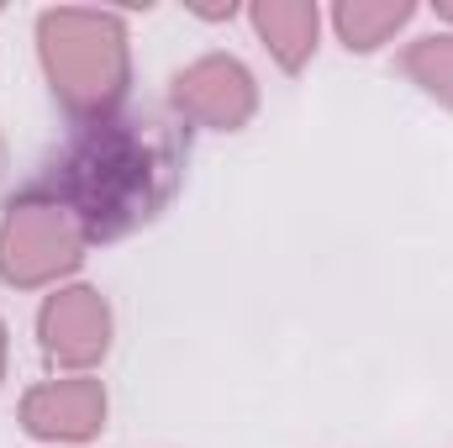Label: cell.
Returning a JSON list of instances; mask_svg holds the SVG:
<instances>
[{
	"instance_id": "obj_1",
	"label": "cell",
	"mask_w": 453,
	"mask_h": 448,
	"mask_svg": "<svg viewBox=\"0 0 453 448\" xmlns=\"http://www.w3.org/2000/svg\"><path fill=\"white\" fill-rule=\"evenodd\" d=\"M174 185V148L148 121H90L53 169V201L69 206L85 237H121L148 222Z\"/></svg>"
},
{
	"instance_id": "obj_2",
	"label": "cell",
	"mask_w": 453,
	"mask_h": 448,
	"mask_svg": "<svg viewBox=\"0 0 453 448\" xmlns=\"http://www.w3.org/2000/svg\"><path fill=\"white\" fill-rule=\"evenodd\" d=\"M42 37V64L53 90L69 101V112L101 116L111 112L127 90V42H121V21L106 11H48L37 21Z\"/></svg>"
},
{
	"instance_id": "obj_3",
	"label": "cell",
	"mask_w": 453,
	"mask_h": 448,
	"mask_svg": "<svg viewBox=\"0 0 453 448\" xmlns=\"http://www.w3.org/2000/svg\"><path fill=\"white\" fill-rule=\"evenodd\" d=\"M85 232L53 196H21L5 206L0 222V280L5 285H48L53 274L74 269Z\"/></svg>"
},
{
	"instance_id": "obj_4",
	"label": "cell",
	"mask_w": 453,
	"mask_h": 448,
	"mask_svg": "<svg viewBox=\"0 0 453 448\" xmlns=\"http://www.w3.org/2000/svg\"><path fill=\"white\" fill-rule=\"evenodd\" d=\"M37 333H42V348L58 359V364H74V369H85V364H96L101 353H106V343H111V312H106V301L96 296V290H58V296H48V306H42V317H37Z\"/></svg>"
},
{
	"instance_id": "obj_5",
	"label": "cell",
	"mask_w": 453,
	"mask_h": 448,
	"mask_svg": "<svg viewBox=\"0 0 453 448\" xmlns=\"http://www.w3.org/2000/svg\"><path fill=\"white\" fill-rule=\"evenodd\" d=\"M174 106L206 127H242L253 116V80L237 58H201L174 74Z\"/></svg>"
},
{
	"instance_id": "obj_6",
	"label": "cell",
	"mask_w": 453,
	"mask_h": 448,
	"mask_svg": "<svg viewBox=\"0 0 453 448\" xmlns=\"http://www.w3.org/2000/svg\"><path fill=\"white\" fill-rule=\"evenodd\" d=\"M21 422L37 438H96L106 428V390L101 380H85V375L37 385L21 401Z\"/></svg>"
},
{
	"instance_id": "obj_7",
	"label": "cell",
	"mask_w": 453,
	"mask_h": 448,
	"mask_svg": "<svg viewBox=\"0 0 453 448\" xmlns=\"http://www.w3.org/2000/svg\"><path fill=\"white\" fill-rule=\"evenodd\" d=\"M253 27L258 37L274 48V58L285 69H301L317 48V5L306 0H269V5H253Z\"/></svg>"
},
{
	"instance_id": "obj_8",
	"label": "cell",
	"mask_w": 453,
	"mask_h": 448,
	"mask_svg": "<svg viewBox=\"0 0 453 448\" xmlns=\"http://www.w3.org/2000/svg\"><path fill=\"white\" fill-rule=\"evenodd\" d=\"M411 16V5L406 0H385V5H369V0H353V5H338V32L348 48H358V53H369V48H380L401 21Z\"/></svg>"
},
{
	"instance_id": "obj_9",
	"label": "cell",
	"mask_w": 453,
	"mask_h": 448,
	"mask_svg": "<svg viewBox=\"0 0 453 448\" xmlns=\"http://www.w3.org/2000/svg\"><path fill=\"white\" fill-rule=\"evenodd\" d=\"M406 69L422 80V90H433L438 101L453 106V37H422L406 53Z\"/></svg>"
},
{
	"instance_id": "obj_10",
	"label": "cell",
	"mask_w": 453,
	"mask_h": 448,
	"mask_svg": "<svg viewBox=\"0 0 453 448\" xmlns=\"http://www.w3.org/2000/svg\"><path fill=\"white\" fill-rule=\"evenodd\" d=\"M0 369H5V322H0Z\"/></svg>"
},
{
	"instance_id": "obj_11",
	"label": "cell",
	"mask_w": 453,
	"mask_h": 448,
	"mask_svg": "<svg viewBox=\"0 0 453 448\" xmlns=\"http://www.w3.org/2000/svg\"><path fill=\"white\" fill-rule=\"evenodd\" d=\"M438 11H443V16H453V5H438Z\"/></svg>"
}]
</instances>
